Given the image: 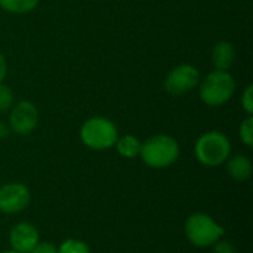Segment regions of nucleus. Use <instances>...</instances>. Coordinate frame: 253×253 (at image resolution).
<instances>
[{
	"label": "nucleus",
	"mask_w": 253,
	"mask_h": 253,
	"mask_svg": "<svg viewBox=\"0 0 253 253\" xmlns=\"http://www.w3.org/2000/svg\"><path fill=\"white\" fill-rule=\"evenodd\" d=\"M179 144L170 135H154L142 142L139 157L153 169H165L179 159Z\"/></svg>",
	"instance_id": "1"
},
{
	"label": "nucleus",
	"mask_w": 253,
	"mask_h": 253,
	"mask_svg": "<svg viewBox=\"0 0 253 253\" xmlns=\"http://www.w3.org/2000/svg\"><path fill=\"white\" fill-rule=\"evenodd\" d=\"M231 142L222 132L211 130L199 136L194 145V154L199 163L208 168L224 165L231 156Z\"/></svg>",
	"instance_id": "2"
},
{
	"label": "nucleus",
	"mask_w": 253,
	"mask_h": 253,
	"mask_svg": "<svg viewBox=\"0 0 253 253\" xmlns=\"http://www.w3.org/2000/svg\"><path fill=\"white\" fill-rule=\"evenodd\" d=\"M185 237L196 248H211L225 236V228L212 216L196 212L191 213L184 224Z\"/></svg>",
	"instance_id": "3"
},
{
	"label": "nucleus",
	"mask_w": 253,
	"mask_h": 253,
	"mask_svg": "<svg viewBox=\"0 0 253 253\" xmlns=\"http://www.w3.org/2000/svg\"><path fill=\"white\" fill-rule=\"evenodd\" d=\"M236 92V80L233 74L222 70L209 73L202 83H199L200 99L209 107H221L228 102Z\"/></svg>",
	"instance_id": "4"
},
{
	"label": "nucleus",
	"mask_w": 253,
	"mask_h": 253,
	"mask_svg": "<svg viewBox=\"0 0 253 253\" xmlns=\"http://www.w3.org/2000/svg\"><path fill=\"white\" fill-rule=\"evenodd\" d=\"M119 138L116 125L107 117H90L80 127L82 142L95 151H105L114 147Z\"/></svg>",
	"instance_id": "5"
},
{
	"label": "nucleus",
	"mask_w": 253,
	"mask_h": 253,
	"mask_svg": "<svg viewBox=\"0 0 253 253\" xmlns=\"http://www.w3.org/2000/svg\"><path fill=\"white\" fill-rule=\"evenodd\" d=\"M200 83L199 70L190 64H181L168 73L165 79V90L173 96H182L197 87Z\"/></svg>",
	"instance_id": "6"
},
{
	"label": "nucleus",
	"mask_w": 253,
	"mask_h": 253,
	"mask_svg": "<svg viewBox=\"0 0 253 253\" xmlns=\"http://www.w3.org/2000/svg\"><path fill=\"white\" fill-rule=\"evenodd\" d=\"M31 193L21 182H7L0 187V212L6 215L21 213L28 208Z\"/></svg>",
	"instance_id": "7"
},
{
	"label": "nucleus",
	"mask_w": 253,
	"mask_h": 253,
	"mask_svg": "<svg viewBox=\"0 0 253 253\" xmlns=\"http://www.w3.org/2000/svg\"><path fill=\"white\" fill-rule=\"evenodd\" d=\"M9 130L16 135H30L39 123V110L30 101H21L9 110Z\"/></svg>",
	"instance_id": "8"
},
{
	"label": "nucleus",
	"mask_w": 253,
	"mask_h": 253,
	"mask_svg": "<svg viewBox=\"0 0 253 253\" xmlns=\"http://www.w3.org/2000/svg\"><path fill=\"white\" fill-rule=\"evenodd\" d=\"M40 242L39 230L30 222H18L9 231L10 249L19 253H30V251Z\"/></svg>",
	"instance_id": "9"
},
{
	"label": "nucleus",
	"mask_w": 253,
	"mask_h": 253,
	"mask_svg": "<svg viewBox=\"0 0 253 253\" xmlns=\"http://www.w3.org/2000/svg\"><path fill=\"white\" fill-rule=\"evenodd\" d=\"M227 163V172L228 175L239 182H245L252 176V162L248 156L237 154V156H230V159L225 162Z\"/></svg>",
	"instance_id": "10"
},
{
	"label": "nucleus",
	"mask_w": 253,
	"mask_h": 253,
	"mask_svg": "<svg viewBox=\"0 0 253 253\" xmlns=\"http://www.w3.org/2000/svg\"><path fill=\"white\" fill-rule=\"evenodd\" d=\"M212 62L216 70L228 71L236 62V50L230 42H219L212 50Z\"/></svg>",
	"instance_id": "11"
},
{
	"label": "nucleus",
	"mask_w": 253,
	"mask_h": 253,
	"mask_svg": "<svg viewBox=\"0 0 253 253\" xmlns=\"http://www.w3.org/2000/svg\"><path fill=\"white\" fill-rule=\"evenodd\" d=\"M141 145H142V142L135 135L119 136L116 144H114L116 151L119 153V156H122L125 159H135V157H138L139 153H141Z\"/></svg>",
	"instance_id": "12"
},
{
	"label": "nucleus",
	"mask_w": 253,
	"mask_h": 253,
	"mask_svg": "<svg viewBox=\"0 0 253 253\" xmlns=\"http://www.w3.org/2000/svg\"><path fill=\"white\" fill-rule=\"evenodd\" d=\"M39 4V0H0V7L9 13H28L34 10Z\"/></svg>",
	"instance_id": "13"
},
{
	"label": "nucleus",
	"mask_w": 253,
	"mask_h": 253,
	"mask_svg": "<svg viewBox=\"0 0 253 253\" xmlns=\"http://www.w3.org/2000/svg\"><path fill=\"white\" fill-rule=\"evenodd\" d=\"M58 253H90V248L83 240L67 239L58 246Z\"/></svg>",
	"instance_id": "14"
},
{
	"label": "nucleus",
	"mask_w": 253,
	"mask_h": 253,
	"mask_svg": "<svg viewBox=\"0 0 253 253\" xmlns=\"http://www.w3.org/2000/svg\"><path fill=\"white\" fill-rule=\"evenodd\" d=\"M239 136L242 139V142L252 148L253 147V117L252 116H246V119L242 122L240 129H239Z\"/></svg>",
	"instance_id": "15"
},
{
	"label": "nucleus",
	"mask_w": 253,
	"mask_h": 253,
	"mask_svg": "<svg viewBox=\"0 0 253 253\" xmlns=\"http://www.w3.org/2000/svg\"><path fill=\"white\" fill-rule=\"evenodd\" d=\"M13 102H15L13 92L3 83H0V111L1 113L9 111L13 107Z\"/></svg>",
	"instance_id": "16"
},
{
	"label": "nucleus",
	"mask_w": 253,
	"mask_h": 253,
	"mask_svg": "<svg viewBox=\"0 0 253 253\" xmlns=\"http://www.w3.org/2000/svg\"><path fill=\"white\" fill-rule=\"evenodd\" d=\"M242 107L248 116L253 114V86L249 84L242 95Z\"/></svg>",
	"instance_id": "17"
},
{
	"label": "nucleus",
	"mask_w": 253,
	"mask_h": 253,
	"mask_svg": "<svg viewBox=\"0 0 253 253\" xmlns=\"http://www.w3.org/2000/svg\"><path fill=\"white\" fill-rule=\"evenodd\" d=\"M213 253H240L239 249L228 240H219L213 245Z\"/></svg>",
	"instance_id": "18"
},
{
	"label": "nucleus",
	"mask_w": 253,
	"mask_h": 253,
	"mask_svg": "<svg viewBox=\"0 0 253 253\" xmlns=\"http://www.w3.org/2000/svg\"><path fill=\"white\" fill-rule=\"evenodd\" d=\"M30 253H58V248L49 242H39Z\"/></svg>",
	"instance_id": "19"
},
{
	"label": "nucleus",
	"mask_w": 253,
	"mask_h": 253,
	"mask_svg": "<svg viewBox=\"0 0 253 253\" xmlns=\"http://www.w3.org/2000/svg\"><path fill=\"white\" fill-rule=\"evenodd\" d=\"M6 74H7V62H6V58H4V55L0 52V83L4 80Z\"/></svg>",
	"instance_id": "20"
},
{
	"label": "nucleus",
	"mask_w": 253,
	"mask_h": 253,
	"mask_svg": "<svg viewBox=\"0 0 253 253\" xmlns=\"http://www.w3.org/2000/svg\"><path fill=\"white\" fill-rule=\"evenodd\" d=\"M7 133H9V127L0 120V139H3V138H6L7 136Z\"/></svg>",
	"instance_id": "21"
},
{
	"label": "nucleus",
	"mask_w": 253,
	"mask_h": 253,
	"mask_svg": "<svg viewBox=\"0 0 253 253\" xmlns=\"http://www.w3.org/2000/svg\"><path fill=\"white\" fill-rule=\"evenodd\" d=\"M0 253H19V252H15V251H12V249H10V251H3V252H0Z\"/></svg>",
	"instance_id": "22"
}]
</instances>
